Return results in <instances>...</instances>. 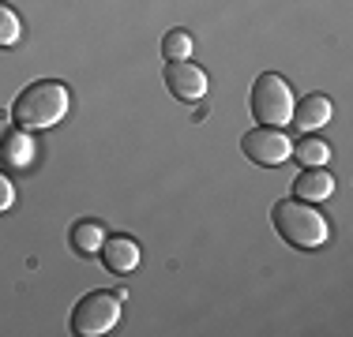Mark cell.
Listing matches in <instances>:
<instances>
[{
	"instance_id": "1",
	"label": "cell",
	"mask_w": 353,
	"mask_h": 337,
	"mask_svg": "<svg viewBox=\"0 0 353 337\" xmlns=\"http://www.w3.org/2000/svg\"><path fill=\"white\" fill-rule=\"evenodd\" d=\"M68 105L72 94L61 79H38L27 90H19V98L12 101V120L23 131H41L61 124L68 116Z\"/></svg>"
},
{
	"instance_id": "2",
	"label": "cell",
	"mask_w": 353,
	"mask_h": 337,
	"mask_svg": "<svg viewBox=\"0 0 353 337\" xmlns=\"http://www.w3.org/2000/svg\"><path fill=\"white\" fill-rule=\"evenodd\" d=\"M271 225L290 248H301V251L323 248V243L331 240V225H327V217L319 214V210H312V202H301V199L274 202Z\"/></svg>"
},
{
	"instance_id": "3",
	"label": "cell",
	"mask_w": 353,
	"mask_h": 337,
	"mask_svg": "<svg viewBox=\"0 0 353 337\" xmlns=\"http://www.w3.org/2000/svg\"><path fill=\"white\" fill-rule=\"evenodd\" d=\"M121 307H124V292H87L79 303L72 307L68 330L75 337H102L121 323Z\"/></svg>"
},
{
	"instance_id": "4",
	"label": "cell",
	"mask_w": 353,
	"mask_h": 337,
	"mask_svg": "<svg viewBox=\"0 0 353 337\" xmlns=\"http://www.w3.org/2000/svg\"><path fill=\"white\" fill-rule=\"evenodd\" d=\"M252 116H256L259 124H271V128H282V124L293 120V105H297V98H293L290 83L282 79L279 72H263L256 83H252Z\"/></svg>"
},
{
	"instance_id": "5",
	"label": "cell",
	"mask_w": 353,
	"mask_h": 337,
	"mask_svg": "<svg viewBox=\"0 0 353 337\" xmlns=\"http://www.w3.org/2000/svg\"><path fill=\"white\" fill-rule=\"evenodd\" d=\"M241 150H245V157H248V162L274 168V165L290 162L293 142H290V135H285L282 128H271V124H259V128H252V131L241 135Z\"/></svg>"
},
{
	"instance_id": "6",
	"label": "cell",
	"mask_w": 353,
	"mask_h": 337,
	"mask_svg": "<svg viewBox=\"0 0 353 337\" xmlns=\"http://www.w3.org/2000/svg\"><path fill=\"white\" fill-rule=\"evenodd\" d=\"M165 87L176 101H199L207 94V72L192 61H170L165 64Z\"/></svg>"
},
{
	"instance_id": "7",
	"label": "cell",
	"mask_w": 353,
	"mask_h": 337,
	"mask_svg": "<svg viewBox=\"0 0 353 337\" xmlns=\"http://www.w3.org/2000/svg\"><path fill=\"white\" fill-rule=\"evenodd\" d=\"M98 255H102V266L109 270V274L124 277V274H132V270L139 266V243L132 240V236L117 232V236H105L102 240Z\"/></svg>"
},
{
	"instance_id": "8",
	"label": "cell",
	"mask_w": 353,
	"mask_h": 337,
	"mask_svg": "<svg viewBox=\"0 0 353 337\" xmlns=\"http://www.w3.org/2000/svg\"><path fill=\"white\" fill-rule=\"evenodd\" d=\"M331 116H334L331 98L312 90V94L301 98V105H293V120L290 124H297L301 131H316V128H323V124H331Z\"/></svg>"
},
{
	"instance_id": "9",
	"label": "cell",
	"mask_w": 353,
	"mask_h": 337,
	"mask_svg": "<svg viewBox=\"0 0 353 337\" xmlns=\"http://www.w3.org/2000/svg\"><path fill=\"white\" fill-rule=\"evenodd\" d=\"M331 195H334V176L327 173L323 165L305 168V173L293 180V199H301V202H323Z\"/></svg>"
},
{
	"instance_id": "10",
	"label": "cell",
	"mask_w": 353,
	"mask_h": 337,
	"mask_svg": "<svg viewBox=\"0 0 353 337\" xmlns=\"http://www.w3.org/2000/svg\"><path fill=\"white\" fill-rule=\"evenodd\" d=\"M34 139H30V131H23V128H12L0 139V162H8V165H15V168H23V165H30L34 162Z\"/></svg>"
},
{
	"instance_id": "11",
	"label": "cell",
	"mask_w": 353,
	"mask_h": 337,
	"mask_svg": "<svg viewBox=\"0 0 353 337\" xmlns=\"http://www.w3.org/2000/svg\"><path fill=\"white\" fill-rule=\"evenodd\" d=\"M102 240H105V229L98 221H75L72 225V248H75V255H98V248H102Z\"/></svg>"
},
{
	"instance_id": "12",
	"label": "cell",
	"mask_w": 353,
	"mask_h": 337,
	"mask_svg": "<svg viewBox=\"0 0 353 337\" xmlns=\"http://www.w3.org/2000/svg\"><path fill=\"white\" fill-rule=\"evenodd\" d=\"M290 157H297L305 168H312V165H327L331 162V146H327L323 139H301L297 146H293V154Z\"/></svg>"
},
{
	"instance_id": "13",
	"label": "cell",
	"mask_w": 353,
	"mask_h": 337,
	"mask_svg": "<svg viewBox=\"0 0 353 337\" xmlns=\"http://www.w3.org/2000/svg\"><path fill=\"white\" fill-rule=\"evenodd\" d=\"M162 56H165V61H188V56H192V38H188V30H181V27L165 30V38H162Z\"/></svg>"
},
{
	"instance_id": "14",
	"label": "cell",
	"mask_w": 353,
	"mask_h": 337,
	"mask_svg": "<svg viewBox=\"0 0 353 337\" xmlns=\"http://www.w3.org/2000/svg\"><path fill=\"white\" fill-rule=\"evenodd\" d=\"M19 34H23V23L15 15V8L0 4V49H12L19 41Z\"/></svg>"
},
{
	"instance_id": "15",
	"label": "cell",
	"mask_w": 353,
	"mask_h": 337,
	"mask_svg": "<svg viewBox=\"0 0 353 337\" xmlns=\"http://www.w3.org/2000/svg\"><path fill=\"white\" fill-rule=\"evenodd\" d=\"M12 206H15V188H12V180L0 173V214H8Z\"/></svg>"
}]
</instances>
